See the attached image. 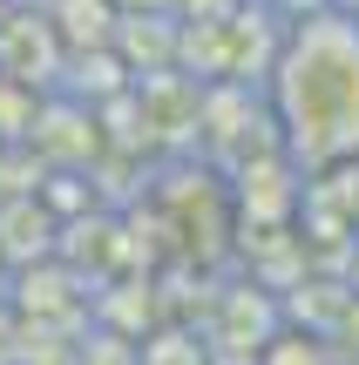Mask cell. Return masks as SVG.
<instances>
[{
  "mask_svg": "<svg viewBox=\"0 0 359 365\" xmlns=\"http://www.w3.org/2000/svg\"><path fill=\"white\" fill-rule=\"evenodd\" d=\"M116 14H170V0H108Z\"/></svg>",
  "mask_w": 359,
  "mask_h": 365,
  "instance_id": "cell-2",
  "label": "cell"
},
{
  "mask_svg": "<svg viewBox=\"0 0 359 365\" xmlns=\"http://www.w3.org/2000/svg\"><path fill=\"white\" fill-rule=\"evenodd\" d=\"M265 108L278 149L305 176L359 163V21L339 7L285 21L265 68Z\"/></svg>",
  "mask_w": 359,
  "mask_h": 365,
  "instance_id": "cell-1",
  "label": "cell"
},
{
  "mask_svg": "<svg viewBox=\"0 0 359 365\" xmlns=\"http://www.w3.org/2000/svg\"><path fill=\"white\" fill-rule=\"evenodd\" d=\"M7 7H48V0H7Z\"/></svg>",
  "mask_w": 359,
  "mask_h": 365,
  "instance_id": "cell-3",
  "label": "cell"
}]
</instances>
